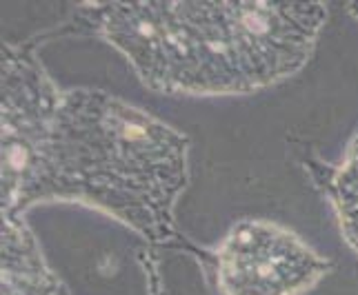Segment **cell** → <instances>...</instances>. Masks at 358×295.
Wrapping results in <instances>:
<instances>
[{"mask_svg": "<svg viewBox=\"0 0 358 295\" xmlns=\"http://www.w3.org/2000/svg\"><path fill=\"white\" fill-rule=\"evenodd\" d=\"M325 3L138 0L83 3L63 31L103 40L163 96H247L289 80L314 56Z\"/></svg>", "mask_w": 358, "mask_h": 295, "instance_id": "obj_2", "label": "cell"}, {"mask_svg": "<svg viewBox=\"0 0 358 295\" xmlns=\"http://www.w3.org/2000/svg\"><path fill=\"white\" fill-rule=\"evenodd\" d=\"M305 167L329 200L343 240L358 255V129L336 160H310Z\"/></svg>", "mask_w": 358, "mask_h": 295, "instance_id": "obj_5", "label": "cell"}, {"mask_svg": "<svg viewBox=\"0 0 358 295\" xmlns=\"http://www.w3.org/2000/svg\"><path fill=\"white\" fill-rule=\"evenodd\" d=\"M199 264L216 295H305L334 268L296 231L263 218L236 220L201 249Z\"/></svg>", "mask_w": 358, "mask_h": 295, "instance_id": "obj_3", "label": "cell"}, {"mask_svg": "<svg viewBox=\"0 0 358 295\" xmlns=\"http://www.w3.org/2000/svg\"><path fill=\"white\" fill-rule=\"evenodd\" d=\"M345 9H348V14H350L352 18L358 20V3H345Z\"/></svg>", "mask_w": 358, "mask_h": 295, "instance_id": "obj_6", "label": "cell"}, {"mask_svg": "<svg viewBox=\"0 0 358 295\" xmlns=\"http://www.w3.org/2000/svg\"><path fill=\"white\" fill-rule=\"evenodd\" d=\"M0 76V215L76 204L154 247L201 255L176 222L189 184L182 131L114 93L60 87L34 40L3 43Z\"/></svg>", "mask_w": 358, "mask_h": 295, "instance_id": "obj_1", "label": "cell"}, {"mask_svg": "<svg viewBox=\"0 0 358 295\" xmlns=\"http://www.w3.org/2000/svg\"><path fill=\"white\" fill-rule=\"evenodd\" d=\"M0 218V295H71L49 266L27 220Z\"/></svg>", "mask_w": 358, "mask_h": 295, "instance_id": "obj_4", "label": "cell"}]
</instances>
